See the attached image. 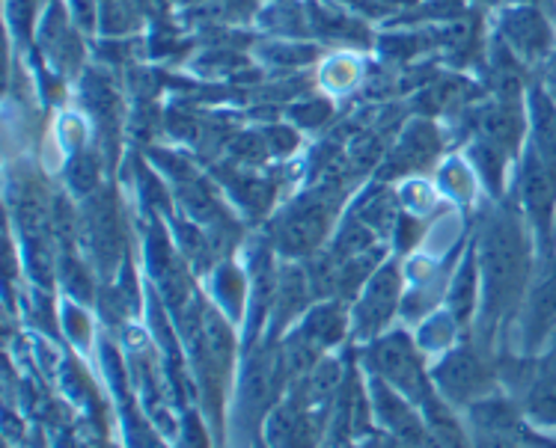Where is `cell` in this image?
Segmentation results:
<instances>
[{"instance_id": "3", "label": "cell", "mask_w": 556, "mask_h": 448, "mask_svg": "<svg viewBox=\"0 0 556 448\" xmlns=\"http://www.w3.org/2000/svg\"><path fill=\"white\" fill-rule=\"evenodd\" d=\"M530 413L542 422H556V381L535 383L530 395Z\"/></svg>"}, {"instance_id": "6", "label": "cell", "mask_w": 556, "mask_h": 448, "mask_svg": "<svg viewBox=\"0 0 556 448\" xmlns=\"http://www.w3.org/2000/svg\"><path fill=\"white\" fill-rule=\"evenodd\" d=\"M554 348H556V338H554Z\"/></svg>"}, {"instance_id": "4", "label": "cell", "mask_w": 556, "mask_h": 448, "mask_svg": "<svg viewBox=\"0 0 556 448\" xmlns=\"http://www.w3.org/2000/svg\"><path fill=\"white\" fill-rule=\"evenodd\" d=\"M477 448H518L515 439H509L506 434H494V431H479Z\"/></svg>"}, {"instance_id": "1", "label": "cell", "mask_w": 556, "mask_h": 448, "mask_svg": "<svg viewBox=\"0 0 556 448\" xmlns=\"http://www.w3.org/2000/svg\"><path fill=\"white\" fill-rule=\"evenodd\" d=\"M375 362H378V371L396 386L399 393L410 395L414 401H429V386L422 381L420 359L405 338H393V342L381 345L375 354Z\"/></svg>"}, {"instance_id": "5", "label": "cell", "mask_w": 556, "mask_h": 448, "mask_svg": "<svg viewBox=\"0 0 556 448\" xmlns=\"http://www.w3.org/2000/svg\"><path fill=\"white\" fill-rule=\"evenodd\" d=\"M381 448H408V446H402V443H384Z\"/></svg>"}, {"instance_id": "2", "label": "cell", "mask_w": 556, "mask_h": 448, "mask_svg": "<svg viewBox=\"0 0 556 448\" xmlns=\"http://www.w3.org/2000/svg\"><path fill=\"white\" fill-rule=\"evenodd\" d=\"M438 381H441L443 393L450 395L453 401H467L485 386L479 362L473 357H467V354H455V357L446 359L441 371H438Z\"/></svg>"}]
</instances>
